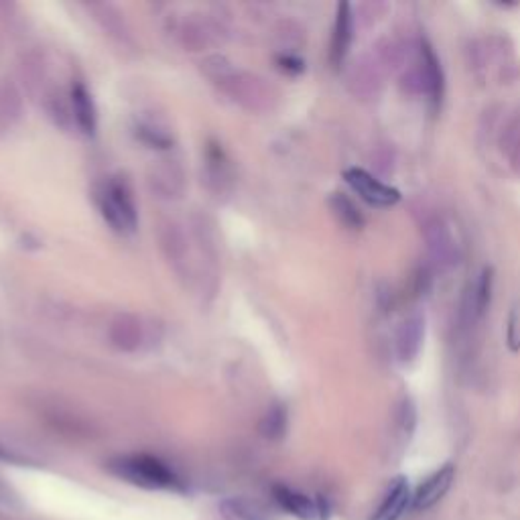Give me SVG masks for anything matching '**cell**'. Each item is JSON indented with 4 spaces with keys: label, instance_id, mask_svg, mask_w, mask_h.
Masks as SVG:
<instances>
[{
    "label": "cell",
    "instance_id": "obj_1",
    "mask_svg": "<svg viewBox=\"0 0 520 520\" xmlns=\"http://www.w3.org/2000/svg\"><path fill=\"white\" fill-rule=\"evenodd\" d=\"M203 72L208 74L211 82L218 83L221 92L228 93L230 98L238 102L242 108L250 110V113H264V110L272 108L275 90L259 75L236 70L228 59L218 55L206 59Z\"/></svg>",
    "mask_w": 520,
    "mask_h": 520
},
{
    "label": "cell",
    "instance_id": "obj_2",
    "mask_svg": "<svg viewBox=\"0 0 520 520\" xmlns=\"http://www.w3.org/2000/svg\"><path fill=\"white\" fill-rule=\"evenodd\" d=\"M96 203L102 218L118 234H132L139 226V210L129 182L124 177H110L98 187Z\"/></svg>",
    "mask_w": 520,
    "mask_h": 520
},
{
    "label": "cell",
    "instance_id": "obj_3",
    "mask_svg": "<svg viewBox=\"0 0 520 520\" xmlns=\"http://www.w3.org/2000/svg\"><path fill=\"white\" fill-rule=\"evenodd\" d=\"M108 470L124 482L149 490H169L177 486V476L165 462L152 456H123L108 464Z\"/></svg>",
    "mask_w": 520,
    "mask_h": 520
},
{
    "label": "cell",
    "instance_id": "obj_4",
    "mask_svg": "<svg viewBox=\"0 0 520 520\" xmlns=\"http://www.w3.org/2000/svg\"><path fill=\"white\" fill-rule=\"evenodd\" d=\"M346 183L352 187V190L360 195V198L370 203L374 208H392L400 201V191L390 187L387 183H382L380 179L370 175L368 172H364L360 167H349L344 172Z\"/></svg>",
    "mask_w": 520,
    "mask_h": 520
},
{
    "label": "cell",
    "instance_id": "obj_5",
    "mask_svg": "<svg viewBox=\"0 0 520 520\" xmlns=\"http://www.w3.org/2000/svg\"><path fill=\"white\" fill-rule=\"evenodd\" d=\"M151 190L163 200H177L185 191V173L177 161H157L149 172Z\"/></svg>",
    "mask_w": 520,
    "mask_h": 520
},
{
    "label": "cell",
    "instance_id": "obj_6",
    "mask_svg": "<svg viewBox=\"0 0 520 520\" xmlns=\"http://www.w3.org/2000/svg\"><path fill=\"white\" fill-rule=\"evenodd\" d=\"M454 480H456V466L454 464H446L443 467H439L437 472H433L427 480H425L419 488L415 490L413 502H411L413 508L415 510L433 508L449 492Z\"/></svg>",
    "mask_w": 520,
    "mask_h": 520
},
{
    "label": "cell",
    "instance_id": "obj_7",
    "mask_svg": "<svg viewBox=\"0 0 520 520\" xmlns=\"http://www.w3.org/2000/svg\"><path fill=\"white\" fill-rule=\"evenodd\" d=\"M272 498L285 513L293 515L299 520H319L323 516V506L319 502L307 496V494L291 488V486L279 484L272 488Z\"/></svg>",
    "mask_w": 520,
    "mask_h": 520
},
{
    "label": "cell",
    "instance_id": "obj_8",
    "mask_svg": "<svg viewBox=\"0 0 520 520\" xmlns=\"http://www.w3.org/2000/svg\"><path fill=\"white\" fill-rule=\"evenodd\" d=\"M110 344L121 352H136L144 342V326L132 313L116 315L108 329Z\"/></svg>",
    "mask_w": 520,
    "mask_h": 520
},
{
    "label": "cell",
    "instance_id": "obj_9",
    "mask_svg": "<svg viewBox=\"0 0 520 520\" xmlns=\"http://www.w3.org/2000/svg\"><path fill=\"white\" fill-rule=\"evenodd\" d=\"M425 338V319L421 313H413L400 323L397 331V356L400 362H413L419 354Z\"/></svg>",
    "mask_w": 520,
    "mask_h": 520
},
{
    "label": "cell",
    "instance_id": "obj_10",
    "mask_svg": "<svg viewBox=\"0 0 520 520\" xmlns=\"http://www.w3.org/2000/svg\"><path fill=\"white\" fill-rule=\"evenodd\" d=\"M352 37H354L352 8H349L348 3H339L336 25H334V35H331V64H334L336 67L342 65L344 57L348 55Z\"/></svg>",
    "mask_w": 520,
    "mask_h": 520
},
{
    "label": "cell",
    "instance_id": "obj_11",
    "mask_svg": "<svg viewBox=\"0 0 520 520\" xmlns=\"http://www.w3.org/2000/svg\"><path fill=\"white\" fill-rule=\"evenodd\" d=\"M413 502V494L411 488H408V482L405 477H397L392 482L390 490L387 492L385 500L382 505L377 508V513L370 516V520H398L405 515L407 506Z\"/></svg>",
    "mask_w": 520,
    "mask_h": 520
},
{
    "label": "cell",
    "instance_id": "obj_12",
    "mask_svg": "<svg viewBox=\"0 0 520 520\" xmlns=\"http://www.w3.org/2000/svg\"><path fill=\"white\" fill-rule=\"evenodd\" d=\"M419 55H421V74L425 80V86H427V93L433 100L435 106L441 104L443 100V90H446V82H443V70L437 55H435L433 47L427 41H421L419 45Z\"/></svg>",
    "mask_w": 520,
    "mask_h": 520
},
{
    "label": "cell",
    "instance_id": "obj_13",
    "mask_svg": "<svg viewBox=\"0 0 520 520\" xmlns=\"http://www.w3.org/2000/svg\"><path fill=\"white\" fill-rule=\"evenodd\" d=\"M70 102H72V114L75 126L83 134H93L98 126V114H96V104H93L92 93L82 86V83H75L70 92Z\"/></svg>",
    "mask_w": 520,
    "mask_h": 520
},
{
    "label": "cell",
    "instance_id": "obj_14",
    "mask_svg": "<svg viewBox=\"0 0 520 520\" xmlns=\"http://www.w3.org/2000/svg\"><path fill=\"white\" fill-rule=\"evenodd\" d=\"M427 242L431 257L435 262H439V267H447V264L456 262V244L451 240L449 230L441 221H433L427 226Z\"/></svg>",
    "mask_w": 520,
    "mask_h": 520
},
{
    "label": "cell",
    "instance_id": "obj_15",
    "mask_svg": "<svg viewBox=\"0 0 520 520\" xmlns=\"http://www.w3.org/2000/svg\"><path fill=\"white\" fill-rule=\"evenodd\" d=\"M220 513L226 520H270L269 510L250 498H228L220 505Z\"/></svg>",
    "mask_w": 520,
    "mask_h": 520
},
{
    "label": "cell",
    "instance_id": "obj_16",
    "mask_svg": "<svg viewBox=\"0 0 520 520\" xmlns=\"http://www.w3.org/2000/svg\"><path fill=\"white\" fill-rule=\"evenodd\" d=\"M179 35H182L185 47H190L191 51H200L214 44L216 27L208 19H190L183 23Z\"/></svg>",
    "mask_w": 520,
    "mask_h": 520
},
{
    "label": "cell",
    "instance_id": "obj_17",
    "mask_svg": "<svg viewBox=\"0 0 520 520\" xmlns=\"http://www.w3.org/2000/svg\"><path fill=\"white\" fill-rule=\"evenodd\" d=\"M206 167H208V183L211 190H216L218 193L226 191V187L232 183V169H230L228 159L224 155V151L214 147L208 151L206 157Z\"/></svg>",
    "mask_w": 520,
    "mask_h": 520
},
{
    "label": "cell",
    "instance_id": "obj_18",
    "mask_svg": "<svg viewBox=\"0 0 520 520\" xmlns=\"http://www.w3.org/2000/svg\"><path fill=\"white\" fill-rule=\"evenodd\" d=\"M329 208L334 211V216L342 221V224L349 230H360L364 228V216L362 211L356 208V203L346 198L344 193H331Z\"/></svg>",
    "mask_w": 520,
    "mask_h": 520
},
{
    "label": "cell",
    "instance_id": "obj_19",
    "mask_svg": "<svg viewBox=\"0 0 520 520\" xmlns=\"http://www.w3.org/2000/svg\"><path fill=\"white\" fill-rule=\"evenodd\" d=\"M492 291H494V269L486 267L482 270L480 279H477V283L470 289L474 311H476L477 319L484 318L486 311H488V307L492 303Z\"/></svg>",
    "mask_w": 520,
    "mask_h": 520
},
{
    "label": "cell",
    "instance_id": "obj_20",
    "mask_svg": "<svg viewBox=\"0 0 520 520\" xmlns=\"http://www.w3.org/2000/svg\"><path fill=\"white\" fill-rule=\"evenodd\" d=\"M161 242H163V250L167 252V257L175 264H185V257L190 252V246H187L185 234L179 230V226L169 224L163 230V236H161Z\"/></svg>",
    "mask_w": 520,
    "mask_h": 520
},
{
    "label": "cell",
    "instance_id": "obj_21",
    "mask_svg": "<svg viewBox=\"0 0 520 520\" xmlns=\"http://www.w3.org/2000/svg\"><path fill=\"white\" fill-rule=\"evenodd\" d=\"M260 431L264 437L269 439H280L287 431V411L283 407H272L270 411L264 415L260 423Z\"/></svg>",
    "mask_w": 520,
    "mask_h": 520
},
{
    "label": "cell",
    "instance_id": "obj_22",
    "mask_svg": "<svg viewBox=\"0 0 520 520\" xmlns=\"http://www.w3.org/2000/svg\"><path fill=\"white\" fill-rule=\"evenodd\" d=\"M506 346L510 352H520V301H516L510 309L506 321Z\"/></svg>",
    "mask_w": 520,
    "mask_h": 520
},
{
    "label": "cell",
    "instance_id": "obj_23",
    "mask_svg": "<svg viewBox=\"0 0 520 520\" xmlns=\"http://www.w3.org/2000/svg\"><path fill=\"white\" fill-rule=\"evenodd\" d=\"M0 508L6 510H21L23 502L19 498V494L13 488V484L6 480V477L0 474Z\"/></svg>",
    "mask_w": 520,
    "mask_h": 520
},
{
    "label": "cell",
    "instance_id": "obj_24",
    "mask_svg": "<svg viewBox=\"0 0 520 520\" xmlns=\"http://www.w3.org/2000/svg\"><path fill=\"white\" fill-rule=\"evenodd\" d=\"M398 425L407 435H411L417 427V408L411 398H405L398 407Z\"/></svg>",
    "mask_w": 520,
    "mask_h": 520
}]
</instances>
